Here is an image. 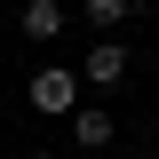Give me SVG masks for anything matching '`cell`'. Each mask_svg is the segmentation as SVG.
Segmentation results:
<instances>
[{
    "instance_id": "2",
    "label": "cell",
    "mask_w": 159,
    "mask_h": 159,
    "mask_svg": "<svg viewBox=\"0 0 159 159\" xmlns=\"http://www.w3.org/2000/svg\"><path fill=\"white\" fill-rule=\"evenodd\" d=\"M16 32L32 40V48H48V40H64V32H72V8H64V0H24Z\"/></svg>"
},
{
    "instance_id": "4",
    "label": "cell",
    "mask_w": 159,
    "mask_h": 159,
    "mask_svg": "<svg viewBox=\"0 0 159 159\" xmlns=\"http://www.w3.org/2000/svg\"><path fill=\"white\" fill-rule=\"evenodd\" d=\"M72 143L80 151H103V143H111V111H103V103H80L72 111Z\"/></svg>"
},
{
    "instance_id": "5",
    "label": "cell",
    "mask_w": 159,
    "mask_h": 159,
    "mask_svg": "<svg viewBox=\"0 0 159 159\" xmlns=\"http://www.w3.org/2000/svg\"><path fill=\"white\" fill-rule=\"evenodd\" d=\"M127 16H135L127 0H80V24H96L103 40H111V24H127Z\"/></svg>"
},
{
    "instance_id": "1",
    "label": "cell",
    "mask_w": 159,
    "mask_h": 159,
    "mask_svg": "<svg viewBox=\"0 0 159 159\" xmlns=\"http://www.w3.org/2000/svg\"><path fill=\"white\" fill-rule=\"evenodd\" d=\"M80 88H88L80 72H64V64H40V72L24 80V103H32L40 119H72V111H80Z\"/></svg>"
},
{
    "instance_id": "7",
    "label": "cell",
    "mask_w": 159,
    "mask_h": 159,
    "mask_svg": "<svg viewBox=\"0 0 159 159\" xmlns=\"http://www.w3.org/2000/svg\"><path fill=\"white\" fill-rule=\"evenodd\" d=\"M151 135H159V111H151Z\"/></svg>"
},
{
    "instance_id": "6",
    "label": "cell",
    "mask_w": 159,
    "mask_h": 159,
    "mask_svg": "<svg viewBox=\"0 0 159 159\" xmlns=\"http://www.w3.org/2000/svg\"><path fill=\"white\" fill-rule=\"evenodd\" d=\"M24 159H56V151H24Z\"/></svg>"
},
{
    "instance_id": "3",
    "label": "cell",
    "mask_w": 159,
    "mask_h": 159,
    "mask_svg": "<svg viewBox=\"0 0 159 159\" xmlns=\"http://www.w3.org/2000/svg\"><path fill=\"white\" fill-rule=\"evenodd\" d=\"M80 80H88V88H119V80H127V48H119V40H96V48L80 56Z\"/></svg>"
}]
</instances>
